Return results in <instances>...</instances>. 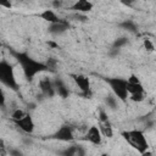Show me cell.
<instances>
[{
	"mask_svg": "<svg viewBox=\"0 0 156 156\" xmlns=\"http://www.w3.org/2000/svg\"><path fill=\"white\" fill-rule=\"evenodd\" d=\"M18 63L21 65V69L24 74L26 78L28 79H33L37 74H39L43 71H46L48 67L45 63H41L39 61H35L34 58L27 56V55H18Z\"/></svg>",
	"mask_w": 156,
	"mask_h": 156,
	"instance_id": "6da1fadb",
	"label": "cell"
},
{
	"mask_svg": "<svg viewBox=\"0 0 156 156\" xmlns=\"http://www.w3.org/2000/svg\"><path fill=\"white\" fill-rule=\"evenodd\" d=\"M124 136V139L127 140V143L129 145H132L133 147L136 149L138 152H140L141 155H144L147 149H149V144H147V139L144 134V132L139 130V129H132V130H126L122 134Z\"/></svg>",
	"mask_w": 156,
	"mask_h": 156,
	"instance_id": "7a4b0ae2",
	"label": "cell"
},
{
	"mask_svg": "<svg viewBox=\"0 0 156 156\" xmlns=\"http://www.w3.org/2000/svg\"><path fill=\"white\" fill-rule=\"evenodd\" d=\"M112 94L121 101H126L128 99V90H127V79L123 78H107L106 79Z\"/></svg>",
	"mask_w": 156,
	"mask_h": 156,
	"instance_id": "3957f363",
	"label": "cell"
},
{
	"mask_svg": "<svg viewBox=\"0 0 156 156\" xmlns=\"http://www.w3.org/2000/svg\"><path fill=\"white\" fill-rule=\"evenodd\" d=\"M0 82L9 88H15L17 84L13 67L5 60H0Z\"/></svg>",
	"mask_w": 156,
	"mask_h": 156,
	"instance_id": "277c9868",
	"label": "cell"
},
{
	"mask_svg": "<svg viewBox=\"0 0 156 156\" xmlns=\"http://www.w3.org/2000/svg\"><path fill=\"white\" fill-rule=\"evenodd\" d=\"M85 141L93 144V145H100L102 141V135L100 133V129L98 126H90L89 128H87V130L84 132V138Z\"/></svg>",
	"mask_w": 156,
	"mask_h": 156,
	"instance_id": "5b68a950",
	"label": "cell"
},
{
	"mask_svg": "<svg viewBox=\"0 0 156 156\" xmlns=\"http://www.w3.org/2000/svg\"><path fill=\"white\" fill-rule=\"evenodd\" d=\"M74 84L79 88V90L85 94V95H90L91 94V84H90V79L84 76V74H72L71 76Z\"/></svg>",
	"mask_w": 156,
	"mask_h": 156,
	"instance_id": "8992f818",
	"label": "cell"
},
{
	"mask_svg": "<svg viewBox=\"0 0 156 156\" xmlns=\"http://www.w3.org/2000/svg\"><path fill=\"white\" fill-rule=\"evenodd\" d=\"M54 138L60 141H72L74 139V128L68 124H63L55 132Z\"/></svg>",
	"mask_w": 156,
	"mask_h": 156,
	"instance_id": "52a82bcc",
	"label": "cell"
},
{
	"mask_svg": "<svg viewBox=\"0 0 156 156\" xmlns=\"http://www.w3.org/2000/svg\"><path fill=\"white\" fill-rule=\"evenodd\" d=\"M94 5L90 0H74V2L69 6V9L74 12L79 13H88L93 10Z\"/></svg>",
	"mask_w": 156,
	"mask_h": 156,
	"instance_id": "ba28073f",
	"label": "cell"
},
{
	"mask_svg": "<svg viewBox=\"0 0 156 156\" xmlns=\"http://www.w3.org/2000/svg\"><path fill=\"white\" fill-rule=\"evenodd\" d=\"M15 123H16V124L20 127V129L23 130L24 133L30 134V133H33V130H34V121H33V118H32V116H30L29 113H26L21 119L16 121Z\"/></svg>",
	"mask_w": 156,
	"mask_h": 156,
	"instance_id": "9c48e42d",
	"label": "cell"
},
{
	"mask_svg": "<svg viewBox=\"0 0 156 156\" xmlns=\"http://www.w3.org/2000/svg\"><path fill=\"white\" fill-rule=\"evenodd\" d=\"M39 89L43 95L46 98H52L55 95V88H54V82H51L49 78L44 77L39 79Z\"/></svg>",
	"mask_w": 156,
	"mask_h": 156,
	"instance_id": "30bf717a",
	"label": "cell"
},
{
	"mask_svg": "<svg viewBox=\"0 0 156 156\" xmlns=\"http://www.w3.org/2000/svg\"><path fill=\"white\" fill-rule=\"evenodd\" d=\"M99 129H100V133L104 138H107V139H111L113 136V127L110 122V119H99V124H98Z\"/></svg>",
	"mask_w": 156,
	"mask_h": 156,
	"instance_id": "8fae6325",
	"label": "cell"
},
{
	"mask_svg": "<svg viewBox=\"0 0 156 156\" xmlns=\"http://www.w3.org/2000/svg\"><path fill=\"white\" fill-rule=\"evenodd\" d=\"M39 17H40L41 20H44V21L49 22V24H54V23L65 22L63 20H61V18L57 16V13H56L54 10H50V9L44 10L43 12H40V13H39Z\"/></svg>",
	"mask_w": 156,
	"mask_h": 156,
	"instance_id": "7c38bea8",
	"label": "cell"
},
{
	"mask_svg": "<svg viewBox=\"0 0 156 156\" xmlns=\"http://www.w3.org/2000/svg\"><path fill=\"white\" fill-rule=\"evenodd\" d=\"M68 29V26H67V22H60V23H54V24H49V32L54 35H58V34H62L65 33L66 30Z\"/></svg>",
	"mask_w": 156,
	"mask_h": 156,
	"instance_id": "4fadbf2b",
	"label": "cell"
},
{
	"mask_svg": "<svg viewBox=\"0 0 156 156\" xmlns=\"http://www.w3.org/2000/svg\"><path fill=\"white\" fill-rule=\"evenodd\" d=\"M62 154H65V155H67V156H82V155L85 154V150L83 149V146L74 144V145L68 146Z\"/></svg>",
	"mask_w": 156,
	"mask_h": 156,
	"instance_id": "5bb4252c",
	"label": "cell"
},
{
	"mask_svg": "<svg viewBox=\"0 0 156 156\" xmlns=\"http://www.w3.org/2000/svg\"><path fill=\"white\" fill-rule=\"evenodd\" d=\"M127 90H128V95L134 94V93H144L145 91L141 82H138V83H128L127 82Z\"/></svg>",
	"mask_w": 156,
	"mask_h": 156,
	"instance_id": "9a60e30c",
	"label": "cell"
},
{
	"mask_svg": "<svg viewBox=\"0 0 156 156\" xmlns=\"http://www.w3.org/2000/svg\"><path fill=\"white\" fill-rule=\"evenodd\" d=\"M26 113H27V112H26L24 110H22L21 107H15V108H13V111L11 112V118H12V121H13V122H16V121L21 119Z\"/></svg>",
	"mask_w": 156,
	"mask_h": 156,
	"instance_id": "2e32d148",
	"label": "cell"
},
{
	"mask_svg": "<svg viewBox=\"0 0 156 156\" xmlns=\"http://www.w3.org/2000/svg\"><path fill=\"white\" fill-rule=\"evenodd\" d=\"M105 101H106V105H107V107H110V108H116L117 107V102H118V99L113 95V94H110V95H107L106 96V99H105Z\"/></svg>",
	"mask_w": 156,
	"mask_h": 156,
	"instance_id": "e0dca14e",
	"label": "cell"
},
{
	"mask_svg": "<svg viewBox=\"0 0 156 156\" xmlns=\"http://www.w3.org/2000/svg\"><path fill=\"white\" fill-rule=\"evenodd\" d=\"M128 99L133 102H141V101H144L145 95H144V93H134V94H129Z\"/></svg>",
	"mask_w": 156,
	"mask_h": 156,
	"instance_id": "ac0fdd59",
	"label": "cell"
},
{
	"mask_svg": "<svg viewBox=\"0 0 156 156\" xmlns=\"http://www.w3.org/2000/svg\"><path fill=\"white\" fill-rule=\"evenodd\" d=\"M144 48L146 49V51H150V52H152L155 50V45H154L152 40L149 39V38H145L144 39Z\"/></svg>",
	"mask_w": 156,
	"mask_h": 156,
	"instance_id": "d6986e66",
	"label": "cell"
},
{
	"mask_svg": "<svg viewBox=\"0 0 156 156\" xmlns=\"http://www.w3.org/2000/svg\"><path fill=\"white\" fill-rule=\"evenodd\" d=\"M0 6L4 9H11L12 7V0H0Z\"/></svg>",
	"mask_w": 156,
	"mask_h": 156,
	"instance_id": "ffe728a7",
	"label": "cell"
},
{
	"mask_svg": "<svg viewBox=\"0 0 156 156\" xmlns=\"http://www.w3.org/2000/svg\"><path fill=\"white\" fill-rule=\"evenodd\" d=\"M5 104V94H4V90L0 88V106H4Z\"/></svg>",
	"mask_w": 156,
	"mask_h": 156,
	"instance_id": "44dd1931",
	"label": "cell"
},
{
	"mask_svg": "<svg viewBox=\"0 0 156 156\" xmlns=\"http://www.w3.org/2000/svg\"><path fill=\"white\" fill-rule=\"evenodd\" d=\"M123 26H124L126 28H128V30H134V28H135L134 24H133L132 22H124Z\"/></svg>",
	"mask_w": 156,
	"mask_h": 156,
	"instance_id": "7402d4cb",
	"label": "cell"
},
{
	"mask_svg": "<svg viewBox=\"0 0 156 156\" xmlns=\"http://www.w3.org/2000/svg\"><path fill=\"white\" fill-rule=\"evenodd\" d=\"M124 5H127V6H132L134 2H135V0H121Z\"/></svg>",
	"mask_w": 156,
	"mask_h": 156,
	"instance_id": "603a6c76",
	"label": "cell"
},
{
	"mask_svg": "<svg viewBox=\"0 0 156 156\" xmlns=\"http://www.w3.org/2000/svg\"><path fill=\"white\" fill-rule=\"evenodd\" d=\"M5 147H6V144H5L4 139H2V138H0V149H5Z\"/></svg>",
	"mask_w": 156,
	"mask_h": 156,
	"instance_id": "cb8c5ba5",
	"label": "cell"
},
{
	"mask_svg": "<svg viewBox=\"0 0 156 156\" xmlns=\"http://www.w3.org/2000/svg\"><path fill=\"white\" fill-rule=\"evenodd\" d=\"M18 1H24V0H18Z\"/></svg>",
	"mask_w": 156,
	"mask_h": 156,
	"instance_id": "d4e9b609",
	"label": "cell"
}]
</instances>
